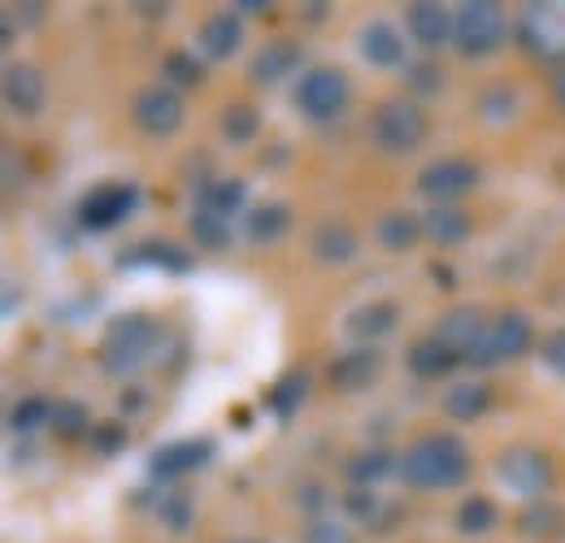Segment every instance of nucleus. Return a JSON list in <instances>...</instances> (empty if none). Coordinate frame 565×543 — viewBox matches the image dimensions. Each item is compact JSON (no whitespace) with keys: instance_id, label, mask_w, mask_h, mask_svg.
I'll use <instances>...</instances> for the list:
<instances>
[{"instance_id":"obj_1","label":"nucleus","mask_w":565,"mask_h":543,"mask_svg":"<svg viewBox=\"0 0 565 543\" xmlns=\"http://www.w3.org/2000/svg\"><path fill=\"white\" fill-rule=\"evenodd\" d=\"M396 475L405 478L409 487H418V491H448V487L466 482V475H470V448L457 435L435 430V435H423V439H414L405 448Z\"/></svg>"},{"instance_id":"obj_2","label":"nucleus","mask_w":565,"mask_h":543,"mask_svg":"<svg viewBox=\"0 0 565 543\" xmlns=\"http://www.w3.org/2000/svg\"><path fill=\"white\" fill-rule=\"evenodd\" d=\"M157 343H161V327L148 313H122L109 322L100 340V361L109 374H136L140 365H148Z\"/></svg>"},{"instance_id":"obj_3","label":"nucleus","mask_w":565,"mask_h":543,"mask_svg":"<svg viewBox=\"0 0 565 543\" xmlns=\"http://www.w3.org/2000/svg\"><path fill=\"white\" fill-rule=\"evenodd\" d=\"M452 40L461 49V57H492L504 49L509 40V22H504V9L495 0H466L457 4L452 13Z\"/></svg>"},{"instance_id":"obj_4","label":"nucleus","mask_w":565,"mask_h":543,"mask_svg":"<svg viewBox=\"0 0 565 543\" xmlns=\"http://www.w3.org/2000/svg\"><path fill=\"white\" fill-rule=\"evenodd\" d=\"M518 40L535 62H562L565 66V0H535L522 9Z\"/></svg>"},{"instance_id":"obj_5","label":"nucleus","mask_w":565,"mask_h":543,"mask_svg":"<svg viewBox=\"0 0 565 543\" xmlns=\"http://www.w3.org/2000/svg\"><path fill=\"white\" fill-rule=\"evenodd\" d=\"M531 343H535V331H531V318L526 313H500L492 327L483 331V340L470 348V365H479V370H492L500 361H518L522 352H531Z\"/></svg>"},{"instance_id":"obj_6","label":"nucleus","mask_w":565,"mask_h":543,"mask_svg":"<svg viewBox=\"0 0 565 543\" xmlns=\"http://www.w3.org/2000/svg\"><path fill=\"white\" fill-rule=\"evenodd\" d=\"M353 100V87H349V74L344 70H331V66H318L309 70L296 87V109L313 123H327V118H340Z\"/></svg>"},{"instance_id":"obj_7","label":"nucleus","mask_w":565,"mask_h":543,"mask_svg":"<svg viewBox=\"0 0 565 543\" xmlns=\"http://www.w3.org/2000/svg\"><path fill=\"white\" fill-rule=\"evenodd\" d=\"M374 139L387 152H414V148H423L426 139V114L405 96L383 100L374 109Z\"/></svg>"},{"instance_id":"obj_8","label":"nucleus","mask_w":565,"mask_h":543,"mask_svg":"<svg viewBox=\"0 0 565 543\" xmlns=\"http://www.w3.org/2000/svg\"><path fill=\"white\" fill-rule=\"evenodd\" d=\"M500 478L509 482V491H518L522 500H548L553 491V457L540 448H509L500 457Z\"/></svg>"},{"instance_id":"obj_9","label":"nucleus","mask_w":565,"mask_h":543,"mask_svg":"<svg viewBox=\"0 0 565 543\" xmlns=\"http://www.w3.org/2000/svg\"><path fill=\"white\" fill-rule=\"evenodd\" d=\"M479 188V166L466 157H439L418 174V192L435 204H452Z\"/></svg>"},{"instance_id":"obj_10","label":"nucleus","mask_w":565,"mask_h":543,"mask_svg":"<svg viewBox=\"0 0 565 543\" xmlns=\"http://www.w3.org/2000/svg\"><path fill=\"white\" fill-rule=\"evenodd\" d=\"M136 127L143 136H174L183 127V96L170 87V83H152L136 96Z\"/></svg>"},{"instance_id":"obj_11","label":"nucleus","mask_w":565,"mask_h":543,"mask_svg":"<svg viewBox=\"0 0 565 543\" xmlns=\"http://www.w3.org/2000/svg\"><path fill=\"white\" fill-rule=\"evenodd\" d=\"M136 188L131 183H100L78 201V222L87 231H114L131 209H136Z\"/></svg>"},{"instance_id":"obj_12","label":"nucleus","mask_w":565,"mask_h":543,"mask_svg":"<svg viewBox=\"0 0 565 543\" xmlns=\"http://www.w3.org/2000/svg\"><path fill=\"white\" fill-rule=\"evenodd\" d=\"M213 457V439H179L152 453V478H183L192 470H205Z\"/></svg>"},{"instance_id":"obj_13","label":"nucleus","mask_w":565,"mask_h":543,"mask_svg":"<svg viewBox=\"0 0 565 543\" xmlns=\"http://www.w3.org/2000/svg\"><path fill=\"white\" fill-rule=\"evenodd\" d=\"M49 100V83L35 66H9L4 70V105L18 118H35Z\"/></svg>"},{"instance_id":"obj_14","label":"nucleus","mask_w":565,"mask_h":543,"mask_svg":"<svg viewBox=\"0 0 565 543\" xmlns=\"http://www.w3.org/2000/svg\"><path fill=\"white\" fill-rule=\"evenodd\" d=\"M379 370H383V352L379 348H353L331 365V383L353 396V392H365L379 379Z\"/></svg>"},{"instance_id":"obj_15","label":"nucleus","mask_w":565,"mask_h":543,"mask_svg":"<svg viewBox=\"0 0 565 543\" xmlns=\"http://www.w3.org/2000/svg\"><path fill=\"white\" fill-rule=\"evenodd\" d=\"M409 35L423 44L426 53L444 49V44L452 40V18H448V9H444V4H435V0H418V4H409Z\"/></svg>"},{"instance_id":"obj_16","label":"nucleus","mask_w":565,"mask_h":543,"mask_svg":"<svg viewBox=\"0 0 565 543\" xmlns=\"http://www.w3.org/2000/svg\"><path fill=\"white\" fill-rule=\"evenodd\" d=\"M483 318L475 313V309H452V313H444L439 318V327H435V340L444 343V348H452L461 361L470 356V348L483 340Z\"/></svg>"},{"instance_id":"obj_17","label":"nucleus","mask_w":565,"mask_h":543,"mask_svg":"<svg viewBox=\"0 0 565 543\" xmlns=\"http://www.w3.org/2000/svg\"><path fill=\"white\" fill-rule=\"evenodd\" d=\"M313 253L318 262L327 266H344L356 257V231L344 222V217H327L318 231H313Z\"/></svg>"},{"instance_id":"obj_18","label":"nucleus","mask_w":565,"mask_h":543,"mask_svg":"<svg viewBox=\"0 0 565 543\" xmlns=\"http://www.w3.org/2000/svg\"><path fill=\"white\" fill-rule=\"evenodd\" d=\"M361 57L370 62V66H401L405 62V40L396 35V26H387V22H370V26H361Z\"/></svg>"},{"instance_id":"obj_19","label":"nucleus","mask_w":565,"mask_h":543,"mask_svg":"<svg viewBox=\"0 0 565 543\" xmlns=\"http://www.w3.org/2000/svg\"><path fill=\"white\" fill-rule=\"evenodd\" d=\"M239 40H244V26H239V13L235 9L213 13V18H205V26H201V49H205V57H213V62L231 57L239 49Z\"/></svg>"},{"instance_id":"obj_20","label":"nucleus","mask_w":565,"mask_h":543,"mask_svg":"<svg viewBox=\"0 0 565 543\" xmlns=\"http://www.w3.org/2000/svg\"><path fill=\"white\" fill-rule=\"evenodd\" d=\"M470 213L466 209H457V204H430V213L423 217V231L435 239V244H444V248H452V244H461L466 235H470Z\"/></svg>"},{"instance_id":"obj_21","label":"nucleus","mask_w":565,"mask_h":543,"mask_svg":"<svg viewBox=\"0 0 565 543\" xmlns=\"http://www.w3.org/2000/svg\"><path fill=\"white\" fill-rule=\"evenodd\" d=\"M296 66H300V49H296L291 40H275V44H266V49L253 57V78H257L262 87H275V83H282Z\"/></svg>"},{"instance_id":"obj_22","label":"nucleus","mask_w":565,"mask_h":543,"mask_svg":"<svg viewBox=\"0 0 565 543\" xmlns=\"http://www.w3.org/2000/svg\"><path fill=\"white\" fill-rule=\"evenodd\" d=\"M457 361H461V356H457L452 348H444L435 336H430V340H418L409 348V370H414L418 379H444Z\"/></svg>"},{"instance_id":"obj_23","label":"nucleus","mask_w":565,"mask_h":543,"mask_svg":"<svg viewBox=\"0 0 565 543\" xmlns=\"http://www.w3.org/2000/svg\"><path fill=\"white\" fill-rule=\"evenodd\" d=\"M396 318H401V309H396L392 300H370V305L353 309L349 331L361 336V340H379V336H387V331L396 327Z\"/></svg>"},{"instance_id":"obj_24","label":"nucleus","mask_w":565,"mask_h":543,"mask_svg":"<svg viewBox=\"0 0 565 543\" xmlns=\"http://www.w3.org/2000/svg\"><path fill=\"white\" fill-rule=\"evenodd\" d=\"M418 235H426V231H423V217H414V213H387V217H379V244L387 253H409L418 244Z\"/></svg>"},{"instance_id":"obj_25","label":"nucleus","mask_w":565,"mask_h":543,"mask_svg":"<svg viewBox=\"0 0 565 543\" xmlns=\"http://www.w3.org/2000/svg\"><path fill=\"white\" fill-rule=\"evenodd\" d=\"M488 405H492V387H488V383H457V387L444 396L448 417H457V422H475V417H483Z\"/></svg>"},{"instance_id":"obj_26","label":"nucleus","mask_w":565,"mask_h":543,"mask_svg":"<svg viewBox=\"0 0 565 543\" xmlns=\"http://www.w3.org/2000/svg\"><path fill=\"white\" fill-rule=\"evenodd\" d=\"M118 266H166V270H174V274H183V270H192V257L183 253V248H174V244H140V248H131Z\"/></svg>"},{"instance_id":"obj_27","label":"nucleus","mask_w":565,"mask_h":543,"mask_svg":"<svg viewBox=\"0 0 565 543\" xmlns=\"http://www.w3.org/2000/svg\"><path fill=\"white\" fill-rule=\"evenodd\" d=\"M500 522V509H495L492 496H466L461 509H457V531L461 535H488Z\"/></svg>"},{"instance_id":"obj_28","label":"nucleus","mask_w":565,"mask_h":543,"mask_svg":"<svg viewBox=\"0 0 565 543\" xmlns=\"http://www.w3.org/2000/svg\"><path fill=\"white\" fill-rule=\"evenodd\" d=\"M518 526H522V535H531V540H553V535L565 531V513L557 504H548V500H535V504L518 518Z\"/></svg>"},{"instance_id":"obj_29","label":"nucleus","mask_w":565,"mask_h":543,"mask_svg":"<svg viewBox=\"0 0 565 543\" xmlns=\"http://www.w3.org/2000/svg\"><path fill=\"white\" fill-rule=\"evenodd\" d=\"M287 226H291V209H287V204H262V209H253V217H248V235H253L257 244L282 239Z\"/></svg>"},{"instance_id":"obj_30","label":"nucleus","mask_w":565,"mask_h":543,"mask_svg":"<svg viewBox=\"0 0 565 543\" xmlns=\"http://www.w3.org/2000/svg\"><path fill=\"white\" fill-rule=\"evenodd\" d=\"M244 196H248V183H244V179H217V183H205L201 209H213V213L231 217V213L244 204Z\"/></svg>"},{"instance_id":"obj_31","label":"nucleus","mask_w":565,"mask_h":543,"mask_svg":"<svg viewBox=\"0 0 565 543\" xmlns=\"http://www.w3.org/2000/svg\"><path fill=\"white\" fill-rule=\"evenodd\" d=\"M49 426H53V435H57V439H66V444L83 439L87 430H96V426H92V417H87V408L78 405V401H57Z\"/></svg>"},{"instance_id":"obj_32","label":"nucleus","mask_w":565,"mask_h":543,"mask_svg":"<svg viewBox=\"0 0 565 543\" xmlns=\"http://www.w3.org/2000/svg\"><path fill=\"white\" fill-rule=\"evenodd\" d=\"M192 235L201 248H226L231 244V217L213 213V209H196L192 213Z\"/></svg>"},{"instance_id":"obj_33","label":"nucleus","mask_w":565,"mask_h":543,"mask_svg":"<svg viewBox=\"0 0 565 543\" xmlns=\"http://www.w3.org/2000/svg\"><path fill=\"white\" fill-rule=\"evenodd\" d=\"M401 466V457H392V453H383V448H374V453H356L353 461H349V478L353 482H379L383 475H392Z\"/></svg>"},{"instance_id":"obj_34","label":"nucleus","mask_w":565,"mask_h":543,"mask_svg":"<svg viewBox=\"0 0 565 543\" xmlns=\"http://www.w3.org/2000/svg\"><path fill=\"white\" fill-rule=\"evenodd\" d=\"M49 422H53V405H49V401H40V396L18 401L13 413H9V426H13L18 435H31V430H40V426H49Z\"/></svg>"},{"instance_id":"obj_35","label":"nucleus","mask_w":565,"mask_h":543,"mask_svg":"<svg viewBox=\"0 0 565 543\" xmlns=\"http://www.w3.org/2000/svg\"><path fill=\"white\" fill-rule=\"evenodd\" d=\"M257 127H262V118H257L253 105H231L222 114V136L231 139V143H248V139L257 136Z\"/></svg>"},{"instance_id":"obj_36","label":"nucleus","mask_w":565,"mask_h":543,"mask_svg":"<svg viewBox=\"0 0 565 543\" xmlns=\"http://www.w3.org/2000/svg\"><path fill=\"white\" fill-rule=\"evenodd\" d=\"M161 74H166L170 87L179 92V87H196V83L205 78V66L196 62V53H170L166 66H161Z\"/></svg>"},{"instance_id":"obj_37","label":"nucleus","mask_w":565,"mask_h":543,"mask_svg":"<svg viewBox=\"0 0 565 543\" xmlns=\"http://www.w3.org/2000/svg\"><path fill=\"white\" fill-rule=\"evenodd\" d=\"M266 401H270V408L287 422V417L300 408V401H305V374H287V379H279L275 392H270Z\"/></svg>"},{"instance_id":"obj_38","label":"nucleus","mask_w":565,"mask_h":543,"mask_svg":"<svg viewBox=\"0 0 565 543\" xmlns=\"http://www.w3.org/2000/svg\"><path fill=\"white\" fill-rule=\"evenodd\" d=\"M161 522H166L174 535H183V531H188V522H192V500H188L183 491L166 496V500H161Z\"/></svg>"},{"instance_id":"obj_39","label":"nucleus","mask_w":565,"mask_h":543,"mask_svg":"<svg viewBox=\"0 0 565 543\" xmlns=\"http://www.w3.org/2000/svg\"><path fill=\"white\" fill-rule=\"evenodd\" d=\"M305 543H356L349 526L331 522V518H313L309 531H305Z\"/></svg>"},{"instance_id":"obj_40","label":"nucleus","mask_w":565,"mask_h":543,"mask_svg":"<svg viewBox=\"0 0 565 543\" xmlns=\"http://www.w3.org/2000/svg\"><path fill=\"white\" fill-rule=\"evenodd\" d=\"M409 92L418 96H439L444 92V70L423 62V66H409Z\"/></svg>"},{"instance_id":"obj_41","label":"nucleus","mask_w":565,"mask_h":543,"mask_svg":"<svg viewBox=\"0 0 565 543\" xmlns=\"http://www.w3.org/2000/svg\"><path fill=\"white\" fill-rule=\"evenodd\" d=\"M540 361H544L553 374H562L565 379V327L548 331V336L540 340Z\"/></svg>"},{"instance_id":"obj_42","label":"nucleus","mask_w":565,"mask_h":543,"mask_svg":"<svg viewBox=\"0 0 565 543\" xmlns=\"http://www.w3.org/2000/svg\"><path fill=\"white\" fill-rule=\"evenodd\" d=\"M92 439H96V448H100V453H118V448L127 444V430H122L118 422H105V426H96V430H92Z\"/></svg>"},{"instance_id":"obj_43","label":"nucleus","mask_w":565,"mask_h":543,"mask_svg":"<svg viewBox=\"0 0 565 543\" xmlns=\"http://www.w3.org/2000/svg\"><path fill=\"white\" fill-rule=\"evenodd\" d=\"M349 509H353L356 518H365V522H374V509H379V496H374V491H365V487H356L353 496H349Z\"/></svg>"},{"instance_id":"obj_44","label":"nucleus","mask_w":565,"mask_h":543,"mask_svg":"<svg viewBox=\"0 0 565 543\" xmlns=\"http://www.w3.org/2000/svg\"><path fill=\"white\" fill-rule=\"evenodd\" d=\"M231 9H239V13H266V9H270V0H235Z\"/></svg>"},{"instance_id":"obj_45","label":"nucleus","mask_w":565,"mask_h":543,"mask_svg":"<svg viewBox=\"0 0 565 543\" xmlns=\"http://www.w3.org/2000/svg\"><path fill=\"white\" fill-rule=\"evenodd\" d=\"M557 100H562V109H565V66H562V78H557Z\"/></svg>"},{"instance_id":"obj_46","label":"nucleus","mask_w":565,"mask_h":543,"mask_svg":"<svg viewBox=\"0 0 565 543\" xmlns=\"http://www.w3.org/2000/svg\"><path fill=\"white\" fill-rule=\"evenodd\" d=\"M239 543H253V540H239Z\"/></svg>"}]
</instances>
